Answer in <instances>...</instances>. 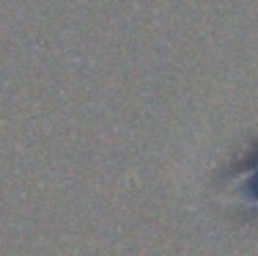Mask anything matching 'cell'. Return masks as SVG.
<instances>
[{
	"label": "cell",
	"mask_w": 258,
	"mask_h": 256,
	"mask_svg": "<svg viewBox=\"0 0 258 256\" xmlns=\"http://www.w3.org/2000/svg\"><path fill=\"white\" fill-rule=\"evenodd\" d=\"M242 193H244V198H247V201L258 204V166H253L247 174L242 176Z\"/></svg>",
	"instance_id": "1"
}]
</instances>
